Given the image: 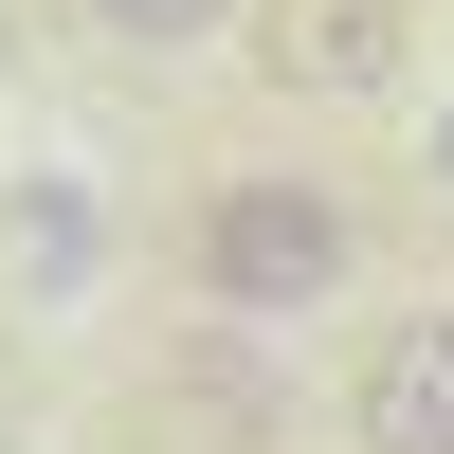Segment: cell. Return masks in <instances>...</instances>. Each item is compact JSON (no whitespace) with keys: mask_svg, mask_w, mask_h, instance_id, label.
<instances>
[{"mask_svg":"<svg viewBox=\"0 0 454 454\" xmlns=\"http://www.w3.org/2000/svg\"><path fill=\"white\" fill-rule=\"evenodd\" d=\"M364 254V218L327 200V182H218L200 200V291L218 309H327Z\"/></svg>","mask_w":454,"mask_h":454,"instance_id":"1","label":"cell"},{"mask_svg":"<svg viewBox=\"0 0 454 454\" xmlns=\"http://www.w3.org/2000/svg\"><path fill=\"white\" fill-rule=\"evenodd\" d=\"M400 0H254V55H273V91H400Z\"/></svg>","mask_w":454,"mask_h":454,"instance_id":"2","label":"cell"},{"mask_svg":"<svg viewBox=\"0 0 454 454\" xmlns=\"http://www.w3.org/2000/svg\"><path fill=\"white\" fill-rule=\"evenodd\" d=\"M364 454H454V309H419V327H382V364H364Z\"/></svg>","mask_w":454,"mask_h":454,"instance_id":"3","label":"cell"},{"mask_svg":"<svg viewBox=\"0 0 454 454\" xmlns=\"http://www.w3.org/2000/svg\"><path fill=\"white\" fill-rule=\"evenodd\" d=\"M91 237H109V218H91V200H73V182H36V200H19V254H36V273H55V291H73V273H91Z\"/></svg>","mask_w":454,"mask_h":454,"instance_id":"4","label":"cell"},{"mask_svg":"<svg viewBox=\"0 0 454 454\" xmlns=\"http://www.w3.org/2000/svg\"><path fill=\"white\" fill-rule=\"evenodd\" d=\"M91 19H109V36H218L237 0H91Z\"/></svg>","mask_w":454,"mask_h":454,"instance_id":"5","label":"cell"},{"mask_svg":"<svg viewBox=\"0 0 454 454\" xmlns=\"http://www.w3.org/2000/svg\"><path fill=\"white\" fill-rule=\"evenodd\" d=\"M436 164H454V128H436Z\"/></svg>","mask_w":454,"mask_h":454,"instance_id":"6","label":"cell"}]
</instances>
